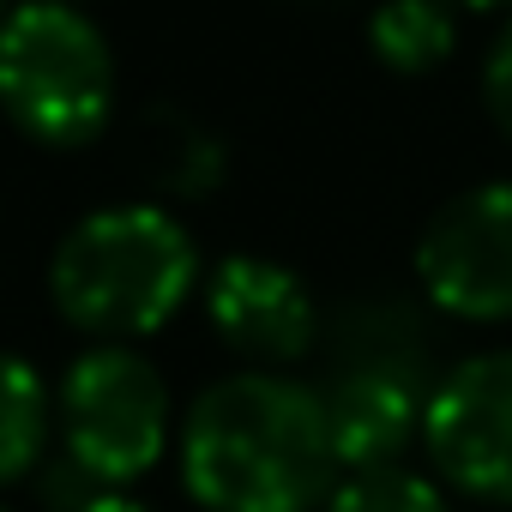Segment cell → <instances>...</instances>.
Listing matches in <instances>:
<instances>
[{
    "label": "cell",
    "mask_w": 512,
    "mask_h": 512,
    "mask_svg": "<svg viewBox=\"0 0 512 512\" xmlns=\"http://www.w3.org/2000/svg\"><path fill=\"white\" fill-rule=\"evenodd\" d=\"M175 458L205 512H326L344 482L320 386L284 368L211 380L175 428Z\"/></svg>",
    "instance_id": "6da1fadb"
},
{
    "label": "cell",
    "mask_w": 512,
    "mask_h": 512,
    "mask_svg": "<svg viewBox=\"0 0 512 512\" xmlns=\"http://www.w3.org/2000/svg\"><path fill=\"white\" fill-rule=\"evenodd\" d=\"M199 284V241L157 199L85 211L49 253V302L91 344H139L163 332Z\"/></svg>",
    "instance_id": "7a4b0ae2"
},
{
    "label": "cell",
    "mask_w": 512,
    "mask_h": 512,
    "mask_svg": "<svg viewBox=\"0 0 512 512\" xmlns=\"http://www.w3.org/2000/svg\"><path fill=\"white\" fill-rule=\"evenodd\" d=\"M0 115L49 151H79L115 121V49L61 0H25L0 19Z\"/></svg>",
    "instance_id": "3957f363"
},
{
    "label": "cell",
    "mask_w": 512,
    "mask_h": 512,
    "mask_svg": "<svg viewBox=\"0 0 512 512\" xmlns=\"http://www.w3.org/2000/svg\"><path fill=\"white\" fill-rule=\"evenodd\" d=\"M55 440L97 488L145 482L175 440V398L139 344H85L55 380Z\"/></svg>",
    "instance_id": "277c9868"
},
{
    "label": "cell",
    "mask_w": 512,
    "mask_h": 512,
    "mask_svg": "<svg viewBox=\"0 0 512 512\" xmlns=\"http://www.w3.org/2000/svg\"><path fill=\"white\" fill-rule=\"evenodd\" d=\"M416 284L434 314L464 326L512 320V181L452 193L416 235Z\"/></svg>",
    "instance_id": "5b68a950"
},
{
    "label": "cell",
    "mask_w": 512,
    "mask_h": 512,
    "mask_svg": "<svg viewBox=\"0 0 512 512\" xmlns=\"http://www.w3.org/2000/svg\"><path fill=\"white\" fill-rule=\"evenodd\" d=\"M422 452L464 500L512 506V350H482L434 374Z\"/></svg>",
    "instance_id": "8992f818"
},
{
    "label": "cell",
    "mask_w": 512,
    "mask_h": 512,
    "mask_svg": "<svg viewBox=\"0 0 512 512\" xmlns=\"http://www.w3.org/2000/svg\"><path fill=\"white\" fill-rule=\"evenodd\" d=\"M211 338L247 368H296L320 344V308L302 272L266 253H229L199 284Z\"/></svg>",
    "instance_id": "52a82bcc"
},
{
    "label": "cell",
    "mask_w": 512,
    "mask_h": 512,
    "mask_svg": "<svg viewBox=\"0 0 512 512\" xmlns=\"http://www.w3.org/2000/svg\"><path fill=\"white\" fill-rule=\"evenodd\" d=\"M55 440V386L31 356L0 350V488H19L49 464Z\"/></svg>",
    "instance_id": "ba28073f"
},
{
    "label": "cell",
    "mask_w": 512,
    "mask_h": 512,
    "mask_svg": "<svg viewBox=\"0 0 512 512\" xmlns=\"http://www.w3.org/2000/svg\"><path fill=\"white\" fill-rule=\"evenodd\" d=\"M458 25H452V0H380L368 19V49L380 67L422 79L452 61Z\"/></svg>",
    "instance_id": "9c48e42d"
},
{
    "label": "cell",
    "mask_w": 512,
    "mask_h": 512,
    "mask_svg": "<svg viewBox=\"0 0 512 512\" xmlns=\"http://www.w3.org/2000/svg\"><path fill=\"white\" fill-rule=\"evenodd\" d=\"M326 512H452L446 488L404 470V464H386V470H356L332 488Z\"/></svg>",
    "instance_id": "30bf717a"
},
{
    "label": "cell",
    "mask_w": 512,
    "mask_h": 512,
    "mask_svg": "<svg viewBox=\"0 0 512 512\" xmlns=\"http://www.w3.org/2000/svg\"><path fill=\"white\" fill-rule=\"evenodd\" d=\"M157 139H163V151H157V181H163L169 193H205L211 181H223V145H217L211 133L175 121V127H157Z\"/></svg>",
    "instance_id": "8fae6325"
},
{
    "label": "cell",
    "mask_w": 512,
    "mask_h": 512,
    "mask_svg": "<svg viewBox=\"0 0 512 512\" xmlns=\"http://www.w3.org/2000/svg\"><path fill=\"white\" fill-rule=\"evenodd\" d=\"M482 109H488L494 133L512 145V19L500 25V37L488 43V61H482Z\"/></svg>",
    "instance_id": "7c38bea8"
},
{
    "label": "cell",
    "mask_w": 512,
    "mask_h": 512,
    "mask_svg": "<svg viewBox=\"0 0 512 512\" xmlns=\"http://www.w3.org/2000/svg\"><path fill=\"white\" fill-rule=\"evenodd\" d=\"M85 512H157V506H145V500H133L127 488H109V494H97Z\"/></svg>",
    "instance_id": "4fadbf2b"
},
{
    "label": "cell",
    "mask_w": 512,
    "mask_h": 512,
    "mask_svg": "<svg viewBox=\"0 0 512 512\" xmlns=\"http://www.w3.org/2000/svg\"><path fill=\"white\" fill-rule=\"evenodd\" d=\"M452 7H470V13H512V0H452Z\"/></svg>",
    "instance_id": "5bb4252c"
},
{
    "label": "cell",
    "mask_w": 512,
    "mask_h": 512,
    "mask_svg": "<svg viewBox=\"0 0 512 512\" xmlns=\"http://www.w3.org/2000/svg\"><path fill=\"white\" fill-rule=\"evenodd\" d=\"M0 19H7V0H0Z\"/></svg>",
    "instance_id": "9a60e30c"
},
{
    "label": "cell",
    "mask_w": 512,
    "mask_h": 512,
    "mask_svg": "<svg viewBox=\"0 0 512 512\" xmlns=\"http://www.w3.org/2000/svg\"><path fill=\"white\" fill-rule=\"evenodd\" d=\"M61 7H79V0H61Z\"/></svg>",
    "instance_id": "2e32d148"
},
{
    "label": "cell",
    "mask_w": 512,
    "mask_h": 512,
    "mask_svg": "<svg viewBox=\"0 0 512 512\" xmlns=\"http://www.w3.org/2000/svg\"><path fill=\"white\" fill-rule=\"evenodd\" d=\"M0 512H7V506H0Z\"/></svg>",
    "instance_id": "e0dca14e"
}]
</instances>
